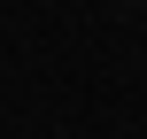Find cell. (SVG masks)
<instances>
[]
</instances>
